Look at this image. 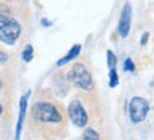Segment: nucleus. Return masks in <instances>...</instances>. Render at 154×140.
I'll use <instances>...</instances> for the list:
<instances>
[{"instance_id":"obj_16","label":"nucleus","mask_w":154,"mask_h":140,"mask_svg":"<svg viewBox=\"0 0 154 140\" xmlns=\"http://www.w3.org/2000/svg\"><path fill=\"white\" fill-rule=\"evenodd\" d=\"M2 112H3V107H2V103H0V116H2Z\"/></svg>"},{"instance_id":"obj_6","label":"nucleus","mask_w":154,"mask_h":140,"mask_svg":"<svg viewBox=\"0 0 154 140\" xmlns=\"http://www.w3.org/2000/svg\"><path fill=\"white\" fill-rule=\"evenodd\" d=\"M130 27H131V5L126 3L120 14V20H119V27L117 32L120 34V37H127L130 33Z\"/></svg>"},{"instance_id":"obj_11","label":"nucleus","mask_w":154,"mask_h":140,"mask_svg":"<svg viewBox=\"0 0 154 140\" xmlns=\"http://www.w3.org/2000/svg\"><path fill=\"white\" fill-rule=\"evenodd\" d=\"M116 64H117V57L114 56V53L111 50H107V66H109V69H116Z\"/></svg>"},{"instance_id":"obj_9","label":"nucleus","mask_w":154,"mask_h":140,"mask_svg":"<svg viewBox=\"0 0 154 140\" xmlns=\"http://www.w3.org/2000/svg\"><path fill=\"white\" fill-rule=\"evenodd\" d=\"M99 139H100L99 133L93 129H87L83 133V140H99Z\"/></svg>"},{"instance_id":"obj_12","label":"nucleus","mask_w":154,"mask_h":140,"mask_svg":"<svg viewBox=\"0 0 154 140\" xmlns=\"http://www.w3.org/2000/svg\"><path fill=\"white\" fill-rule=\"evenodd\" d=\"M110 87H116L117 84H119V74L116 72V69H110Z\"/></svg>"},{"instance_id":"obj_2","label":"nucleus","mask_w":154,"mask_h":140,"mask_svg":"<svg viewBox=\"0 0 154 140\" xmlns=\"http://www.w3.org/2000/svg\"><path fill=\"white\" fill-rule=\"evenodd\" d=\"M20 33H22V27L19 22L6 14H0V40L3 43L13 46L20 37Z\"/></svg>"},{"instance_id":"obj_3","label":"nucleus","mask_w":154,"mask_h":140,"mask_svg":"<svg viewBox=\"0 0 154 140\" xmlns=\"http://www.w3.org/2000/svg\"><path fill=\"white\" fill-rule=\"evenodd\" d=\"M67 79L72 82L76 87L83 90H91L93 89V77L87 67L83 63H77L72 67V70L67 74Z\"/></svg>"},{"instance_id":"obj_5","label":"nucleus","mask_w":154,"mask_h":140,"mask_svg":"<svg viewBox=\"0 0 154 140\" xmlns=\"http://www.w3.org/2000/svg\"><path fill=\"white\" fill-rule=\"evenodd\" d=\"M69 116L72 119L73 124H76L79 127H84L88 122V116L84 107L82 106V103L79 100H73L69 104Z\"/></svg>"},{"instance_id":"obj_1","label":"nucleus","mask_w":154,"mask_h":140,"mask_svg":"<svg viewBox=\"0 0 154 140\" xmlns=\"http://www.w3.org/2000/svg\"><path fill=\"white\" fill-rule=\"evenodd\" d=\"M32 116L38 123H60L61 114L59 109L47 101H36L32 107Z\"/></svg>"},{"instance_id":"obj_14","label":"nucleus","mask_w":154,"mask_h":140,"mask_svg":"<svg viewBox=\"0 0 154 140\" xmlns=\"http://www.w3.org/2000/svg\"><path fill=\"white\" fill-rule=\"evenodd\" d=\"M7 60V56H6L3 51H0V63H3V62H6Z\"/></svg>"},{"instance_id":"obj_13","label":"nucleus","mask_w":154,"mask_h":140,"mask_svg":"<svg viewBox=\"0 0 154 140\" xmlns=\"http://www.w3.org/2000/svg\"><path fill=\"white\" fill-rule=\"evenodd\" d=\"M124 70L126 72H133L134 70V63H133L131 59H126V62H124Z\"/></svg>"},{"instance_id":"obj_15","label":"nucleus","mask_w":154,"mask_h":140,"mask_svg":"<svg viewBox=\"0 0 154 140\" xmlns=\"http://www.w3.org/2000/svg\"><path fill=\"white\" fill-rule=\"evenodd\" d=\"M147 39H149V33H146L143 37H141V45H144V43L147 42Z\"/></svg>"},{"instance_id":"obj_4","label":"nucleus","mask_w":154,"mask_h":140,"mask_svg":"<svg viewBox=\"0 0 154 140\" xmlns=\"http://www.w3.org/2000/svg\"><path fill=\"white\" fill-rule=\"evenodd\" d=\"M150 110V104L149 101L143 99V97H133L130 100V104H128V114H130V119H131L133 123H141L143 120H146L147 114H149Z\"/></svg>"},{"instance_id":"obj_8","label":"nucleus","mask_w":154,"mask_h":140,"mask_svg":"<svg viewBox=\"0 0 154 140\" xmlns=\"http://www.w3.org/2000/svg\"><path fill=\"white\" fill-rule=\"evenodd\" d=\"M80 50H82V46L80 45H74L69 50V53H67L64 57H61L60 60L57 62V66H63V64H67V63L70 62V60H73V59H76L79 54H80Z\"/></svg>"},{"instance_id":"obj_17","label":"nucleus","mask_w":154,"mask_h":140,"mask_svg":"<svg viewBox=\"0 0 154 140\" xmlns=\"http://www.w3.org/2000/svg\"><path fill=\"white\" fill-rule=\"evenodd\" d=\"M2 87H3V83H2V80H0V90H2Z\"/></svg>"},{"instance_id":"obj_7","label":"nucleus","mask_w":154,"mask_h":140,"mask_svg":"<svg viewBox=\"0 0 154 140\" xmlns=\"http://www.w3.org/2000/svg\"><path fill=\"white\" fill-rule=\"evenodd\" d=\"M29 96H30V93H26V95L22 96V99H20V107H19V120H17V126H16V140L20 139V135H22L23 122H24V116H26V110H27Z\"/></svg>"},{"instance_id":"obj_10","label":"nucleus","mask_w":154,"mask_h":140,"mask_svg":"<svg viewBox=\"0 0 154 140\" xmlns=\"http://www.w3.org/2000/svg\"><path fill=\"white\" fill-rule=\"evenodd\" d=\"M22 59L24 62H30V60L33 59V47L30 45H27L24 47V50H23V53H22Z\"/></svg>"}]
</instances>
